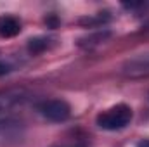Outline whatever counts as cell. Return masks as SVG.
<instances>
[{
    "instance_id": "obj_1",
    "label": "cell",
    "mask_w": 149,
    "mask_h": 147,
    "mask_svg": "<svg viewBox=\"0 0 149 147\" xmlns=\"http://www.w3.org/2000/svg\"><path fill=\"white\" fill-rule=\"evenodd\" d=\"M132 116H134V112L127 104H116L109 109H106L104 112H101L95 121H97L99 128L108 130V132H116V130H121L127 125H130Z\"/></svg>"
},
{
    "instance_id": "obj_2",
    "label": "cell",
    "mask_w": 149,
    "mask_h": 147,
    "mask_svg": "<svg viewBox=\"0 0 149 147\" xmlns=\"http://www.w3.org/2000/svg\"><path fill=\"white\" fill-rule=\"evenodd\" d=\"M37 111L49 121L54 123H63L71 116V107L66 101L63 99H49V101H42L37 106Z\"/></svg>"
},
{
    "instance_id": "obj_3",
    "label": "cell",
    "mask_w": 149,
    "mask_h": 147,
    "mask_svg": "<svg viewBox=\"0 0 149 147\" xmlns=\"http://www.w3.org/2000/svg\"><path fill=\"white\" fill-rule=\"evenodd\" d=\"M123 73L127 76H130V78L149 76V52L128 59L125 62V66H123Z\"/></svg>"
},
{
    "instance_id": "obj_4",
    "label": "cell",
    "mask_w": 149,
    "mask_h": 147,
    "mask_svg": "<svg viewBox=\"0 0 149 147\" xmlns=\"http://www.w3.org/2000/svg\"><path fill=\"white\" fill-rule=\"evenodd\" d=\"M24 99L26 97L21 92H5V94H0V121L5 119L7 116H10L17 106L23 104Z\"/></svg>"
},
{
    "instance_id": "obj_5",
    "label": "cell",
    "mask_w": 149,
    "mask_h": 147,
    "mask_svg": "<svg viewBox=\"0 0 149 147\" xmlns=\"http://www.w3.org/2000/svg\"><path fill=\"white\" fill-rule=\"evenodd\" d=\"M21 33V23L17 17L14 16H0V38L7 40V38H14Z\"/></svg>"
},
{
    "instance_id": "obj_6",
    "label": "cell",
    "mask_w": 149,
    "mask_h": 147,
    "mask_svg": "<svg viewBox=\"0 0 149 147\" xmlns=\"http://www.w3.org/2000/svg\"><path fill=\"white\" fill-rule=\"evenodd\" d=\"M49 38H43V37H38V38H31L28 42V50L31 54H40L43 52L45 49H49Z\"/></svg>"
},
{
    "instance_id": "obj_7",
    "label": "cell",
    "mask_w": 149,
    "mask_h": 147,
    "mask_svg": "<svg viewBox=\"0 0 149 147\" xmlns=\"http://www.w3.org/2000/svg\"><path fill=\"white\" fill-rule=\"evenodd\" d=\"M9 71H10V68H9V66H7L5 62H2V61H0V76H3V74H7Z\"/></svg>"
},
{
    "instance_id": "obj_8",
    "label": "cell",
    "mask_w": 149,
    "mask_h": 147,
    "mask_svg": "<svg viewBox=\"0 0 149 147\" xmlns=\"http://www.w3.org/2000/svg\"><path fill=\"white\" fill-rule=\"evenodd\" d=\"M137 147H149V139H144V140L137 142Z\"/></svg>"
},
{
    "instance_id": "obj_9",
    "label": "cell",
    "mask_w": 149,
    "mask_h": 147,
    "mask_svg": "<svg viewBox=\"0 0 149 147\" xmlns=\"http://www.w3.org/2000/svg\"><path fill=\"white\" fill-rule=\"evenodd\" d=\"M59 147H76V146H59Z\"/></svg>"
}]
</instances>
